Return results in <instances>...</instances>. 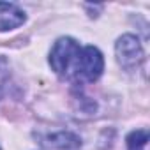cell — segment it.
I'll return each instance as SVG.
<instances>
[{"label":"cell","instance_id":"obj_1","mask_svg":"<svg viewBox=\"0 0 150 150\" xmlns=\"http://www.w3.org/2000/svg\"><path fill=\"white\" fill-rule=\"evenodd\" d=\"M81 46L71 39V37H60L50 53V65L51 69L58 74V76L64 78H72V71L74 65H76L78 55H80Z\"/></svg>","mask_w":150,"mask_h":150},{"label":"cell","instance_id":"obj_2","mask_svg":"<svg viewBox=\"0 0 150 150\" xmlns=\"http://www.w3.org/2000/svg\"><path fill=\"white\" fill-rule=\"evenodd\" d=\"M104 71V58L103 53L94 46H85L80 50L76 65L72 71V78L81 81H97Z\"/></svg>","mask_w":150,"mask_h":150},{"label":"cell","instance_id":"obj_3","mask_svg":"<svg viewBox=\"0 0 150 150\" xmlns=\"http://www.w3.org/2000/svg\"><path fill=\"white\" fill-rule=\"evenodd\" d=\"M115 53H117V60L118 64L127 69V71H134L141 65L145 55H143V48L138 41V37L127 34L122 35L117 44H115Z\"/></svg>","mask_w":150,"mask_h":150},{"label":"cell","instance_id":"obj_4","mask_svg":"<svg viewBox=\"0 0 150 150\" xmlns=\"http://www.w3.org/2000/svg\"><path fill=\"white\" fill-rule=\"evenodd\" d=\"M27 20L25 13L16 6L9 2H0V32H7L13 28H18Z\"/></svg>","mask_w":150,"mask_h":150},{"label":"cell","instance_id":"obj_5","mask_svg":"<svg viewBox=\"0 0 150 150\" xmlns=\"http://www.w3.org/2000/svg\"><path fill=\"white\" fill-rule=\"evenodd\" d=\"M46 146H53V148H62V150H69V148H76L80 146V138L72 132H55L46 136L44 141Z\"/></svg>","mask_w":150,"mask_h":150},{"label":"cell","instance_id":"obj_6","mask_svg":"<svg viewBox=\"0 0 150 150\" xmlns=\"http://www.w3.org/2000/svg\"><path fill=\"white\" fill-rule=\"evenodd\" d=\"M148 143V132L145 129L132 131L127 136V150H146Z\"/></svg>","mask_w":150,"mask_h":150}]
</instances>
